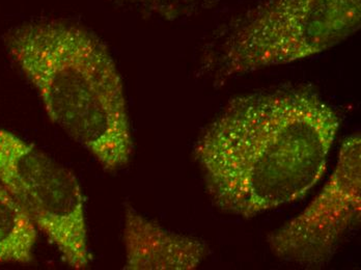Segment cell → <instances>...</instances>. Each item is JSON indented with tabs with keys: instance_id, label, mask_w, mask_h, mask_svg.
Returning <instances> with one entry per match:
<instances>
[{
	"instance_id": "cell-8",
	"label": "cell",
	"mask_w": 361,
	"mask_h": 270,
	"mask_svg": "<svg viewBox=\"0 0 361 270\" xmlns=\"http://www.w3.org/2000/svg\"><path fill=\"white\" fill-rule=\"evenodd\" d=\"M130 2L151 8L160 13H169L178 8H186L200 0H129Z\"/></svg>"
},
{
	"instance_id": "cell-6",
	"label": "cell",
	"mask_w": 361,
	"mask_h": 270,
	"mask_svg": "<svg viewBox=\"0 0 361 270\" xmlns=\"http://www.w3.org/2000/svg\"><path fill=\"white\" fill-rule=\"evenodd\" d=\"M123 238L129 270L197 269L210 252L204 241L165 229L130 206Z\"/></svg>"
},
{
	"instance_id": "cell-7",
	"label": "cell",
	"mask_w": 361,
	"mask_h": 270,
	"mask_svg": "<svg viewBox=\"0 0 361 270\" xmlns=\"http://www.w3.org/2000/svg\"><path fill=\"white\" fill-rule=\"evenodd\" d=\"M37 230L0 182V263L32 260Z\"/></svg>"
},
{
	"instance_id": "cell-1",
	"label": "cell",
	"mask_w": 361,
	"mask_h": 270,
	"mask_svg": "<svg viewBox=\"0 0 361 270\" xmlns=\"http://www.w3.org/2000/svg\"><path fill=\"white\" fill-rule=\"evenodd\" d=\"M340 126L307 89L240 96L207 127L195 157L218 207L252 219L302 199L322 179Z\"/></svg>"
},
{
	"instance_id": "cell-4",
	"label": "cell",
	"mask_w": 361,
	"mask_h": 270,
	"mask_svg": "<svg viewBox=\"0 0 361 270\" xmlns=\"http://www.w3.org/2000/svg\"><path fill=\"white\" fill-rule=\"evenodd\" d=\"M0 182L70 267L89 266L85 199L78 180L67 168L0 128Z\"/></svg>"
},
{
	"instance_id": "cell-2",
	"label": "cell",
	"mask_w": 361,
	"mask_h": 270,
	"mask_svg": "<svg viewBox=\"0 0 361 270\" xmlns=\"http://www.w3.org/2000/svg\"><path fill=\"white\" fill-rule=\"evenodd\" d=\"M8 48L54 124L105 170L126 166L133 151L126 97L98 37L66 22H35L13 30Z\"/></svg>"
},
{
	"instance_id": "cell-3",
	"label": "cell",
	"mask_w": 361,
	"mask_h": 270,
	"mask_svg": "<svg viewBox=\"0 0 361 270\" xmlns=\"http://www.w3.org/2000/svg\"><path fill=\"white\" fill-rule=\"evenodd\" d=\"M361 0H267L233 25L220 47L222 78L324 52L360 28Z\"/></svg>"
},
{
	"instance_id": "cell-5",
	"label": "cell",
	"mask_w": 361,
	"mask_h": 270,
	"mask_svg": "<svg viewBox=\"0 0 361 270\" xmlns=\"http://www.w3.org/2000/svg\"><path fill=\"white\" fill-rule=\"evenodd\" d=\"M361 138L343 142L334 174L320 195L298 216L268 238L271 251L307 269L325 266L347 233L360 223Z\"/></svg>"
}]
</instances>
